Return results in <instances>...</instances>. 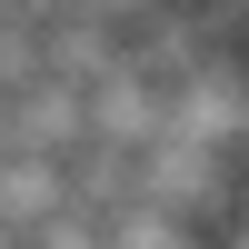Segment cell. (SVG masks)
Segmentation results:
<instances>
[{
	"instance_id": "obj_1",
	"label": "cell",
	"mask_w": 249,
	"mask_h": 249,
	"mask_svg": "<svg viewBox=\"0 0 249 249\" xmlns=\"http://www.w3.org/2000/svg\"><path fill=\"white\" fill-rule=\"evenodd\" d=\"M90 10H100V20H110V30H130V40H140V30H150V20H160V10H170V0H90Z\"/></svg>"
},
{
	"instance_id": "obj_2",
	"label": "cell",
	"mask_w": 249,
	"mask_h": 249,
	"mask_svg": "<svg viewBox=\"0 0 249 249\" xmlns=\"http://www.w3.org/2000/svg\"><path fill=\"white\" fill-rule=\"evenodd\" d=\"M199 249H249V210H230L219 230H199Z\"/></svg>"
},
{
	"instance_id": "obj_3",
	"label": "cell",
	"mask_w": 249,
	"mask_h": 249,
	"mask_svg": "<svg viewBox=\"0 0 249 249\" xmlns=\"http://www.w3.org/2000/svg\"><path fill=\"white\" fill-rule=\"evenodd\" d=\"M239 50H249V40H239Z\"/></svg>"
}]
</instances>
